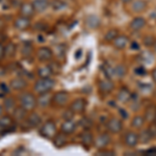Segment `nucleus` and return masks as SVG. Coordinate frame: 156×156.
Instances as JSON below:
<instances>
[{
    "label": "nucleus",
    "mask_w": 156,
    "mask_h": 156,
    "mask_svg": "<svg viewBox=\"0 0 156 156\" xmlns=\"http://www.w3.org/2000/svg\"><path fill=\"white\" fill-rule=\"evenodd\" d=\"M55 81L52 78H41L37 80L34 84V90L37 94H44V93H49L50 90L54 87Z\"/></svg>",
    "instance_id": "nucleus-1"
},
{
    "label": "nucleus",
    "mask_w": 156,
    "mask_h": 156,
    "mask_svg": "<svg viewBox=\"0 0 156 156\" xmlns=\"http://www.w3.org/2000/svg\"><path fill=\"white\" fill-rule=\"evenodd\" d=\"M37 105V98L31 93H24L20 96V106L23 107L25 110H34Z\"/></svg>",
    "instance_id": "nucleus-2"
},
{
    "label": "nucleus",
    "mask_w": 156,
    "mask_h": 156,
    "mask_svg": "<svg viewBox=\"0 0 156 156\" xmlns=\"http://www.w3.org/2000/svg\"><path fill=\"white\" fill-rule=\"evenodd\" d=\"M56 134V126L52 121H48L41 127L40 135L45 138H53Z\"/></svg>",
    "instance_id": "nucleus-3"
},
{
    "label": "nucleus",
    "mask_w": 156,
    "mask_h": 156,
    "mask_svg": "<svg viewBox=\"0 0 156 156\" xmlns=\"http://www.w3.org/2000/svg\"><path fill=\"white\" fill-rule=\"evenodd\" d=\"M23 122L26 124V126L28 128H37L42 123V118L37 112H32L29 115H27L26 119Z\"/></svg>",
    "instance_id": "nucleus-4"
},
{
    "label": "nucleus",
    "mask_w": 156,
    "mask_h": 156,
    "mask_svg": "<svg viewBox=\"0 0 156 156\" xmlns=\"http://www.w3.org/2000/svg\"><path fill=\"white\" fill-rule=\"evenodd\" d=\"M87 100L82 99V98H79V99H76L75 101L72 102L71 104V109L74 114H81V112H84L85 107H87Z\"/></svg>",
    "instance_id": "nucleus-5"
},
{
    "label": "nucleus",
    "mask_w": 156,
    "mask_h": 156,
    "mask_svg": "<svg viewBox=\"0 0 156 156\" xmlns=\"http://www.w3.org/2000/svg\"><path fill=\"white\" fill-rule=\"evenodd\" d=\"M107 129L112 133H119L123 129V124L117 118H112L109 121H107Z\"/></svg>",
    "instance_id": "nucleus-6"
},
{
    "label": "nucleus",
    "mask_w": 156,
    "mask_h": 156,
    "mask_svg": "<svg viewBox=\"0 0 156 156\" xmlns=\"http://www.w3.org/2000/svg\"><path fill=\"white\" fill-rule=\"evenodd\" d=\"M110 143V136L108 133H102L95 140L94 144L98 149H103Z\"/></svg>",
    "instance_id": "nucleus-7"
},
{
    "label": "nucleus",
    "mask_w": 156,
    "mask_h": 156,
    "mask_svg": "<svg viewBox=\"0 0 156 156\" xmlns=\"http://www.w3.org/2000/svg\"><path fill=\"white\" fill-rule=\"evenodd\" d=\"M15 27H16L17 29L21 30V31H24V30L28 29L29 26H30V20L29 18H26V17H19V18H17L15 20Z\"/></svg>",
    "instance_id": "nucleus-8"
},
{
    "label": "nucleus",
    "mask_w": 156,
    "mask_h": 156,
    "mask_svg": "<svg viewBox=\"0 0 156 156\" xmlns=\"http://www.w3.org/2000/svg\"><path fill=\"white\" fill-rule=\"evenodd\" d=\"M37 55V58L41 60V62H49V60H51L52 56H53V53H52V51L48 47H43V48L39 49Z\"/></svg>",
    "instance_id": "nucleus-9"
},
{
    "label": "nucleus",
    "mask_w": 156,
    "mask_h": 156,
    "mask_svg": "<svg viewBox=\"0 0 156 156\" xmlns=\"http://www.w3.org/2000/svg\"><path fill=\"white\" fill-rule=\"evenodd\" d=\"M124 142L128 147H135L138 144V135L135 132L128 131L124 136Z\"/></svg>",
    "instance_id": "nucleus-10"
},
{
    "label": "nucleus",
    "mask_w": 156,
    "mask_h": 156,
    "mask_svg": "<svg viewBox=\"0 0 156 156\" xmlns=\"http://www.w3.org/2000/svg\"><path fill=\"white\" fill-rule=\"evenodd\" d=\"M76 129V123L73 120H65V122L62 123V127H60V130L62 132L66 133V134H72L73 132Z\"/></svg>",
    "instance_id": "nucleus-11"
},
{
    "label": "nucleus",
    "mask_w": 156,
    "mask_h": 156,
    "mask_svg": "<svg viewBox=\"0 0 156 156\" xmlns=\"http://www.w3.org/2000/svg\"><path fill=\"white\" fill-rule=\"evenodd\" d=\"M68 98H69V94L67 92H58L52 97V100H53L54 104L62 106V105L66 104V102L68 101Z\"/></svg>",
    "instance_id": "nucleus-12"
},
{
    "label": "nucleus",
    "mask_w": 156,
    "mask_h": 156,
    "mask_svg": "<svg viewBox=\"0 0 156 156\" xmlns=\"http://www.w3.org/2000/svg\"><path fill=\"white\" fill-rule=\"evenodd\" d=\"M34 12H36V11H34L32 4L28 3V2L23 3L21 5V9H20V14H21V16L26 17V18H30V17H32L34 15Z\"/></svg>",
    "instance_id": "nucleus-13"
},
{
    "label": "nucleus",
    "mask_w": 156,
    "mask_h": 156,
    "mask_svg": "<svg viewBox=\"0 0 156 156\" xmlns=\"http://www.w3.org/2000/svg\"><path fill=\"white\" fill-rule=\"evenodd\" d=\"M146 25V20L142 17H136L131 21L130 23V28H131L133 31H138L142 28H144Z\"/></svg>",
    "instance_id": "nucleus-14"
},
{
    "label": "nucleus",
    "mask_w": 156,
    "mask_h": 156,
    "mask_svg": "<svg viewBox=\"0 0 156 156\" xmlns=\"http://www.w3.org/2000/svg\"><path fill=\"white\" fill-rule=\"evenodd\" d=\"M99 89H100V90H101L102 93H104V94H107V93H110L112 90L115 89V84H114V82H112V80L105 79V80H102V81H100Z\"/></svg>",
    "instance_id": "nucleus-15"
},
{
    "label": "nucleus",
    "mask_w": 156,
    "mask_h": 156,
    "mask_svg": "<svg viewBox=\"0 0 156 156\" xmlns=\"http://www.w3.org/2000/svg\"><path fill=\"white\" fill-rule=\"evenodd\" d=\"M80 140H81L82 145H84L85 147H90L94 143V136L89 130H85L80 134Z\"/></svg>",
    "instance_id": "nucleus-16"
},
{
    "label": "nucleus",
    "mask_w": 156,
    "mask_h": 156,
    "mask_svg": "<svg viewBox=\"0 0 156 156\" xmlns=\"http://www.w3.org/2000/svg\"><path fill=\"white\" fill-rule=\"evenodd\" d=\"M37 105L40 107H47L51 102V96L49 95V93H44V94H40V97L37 99Z\"/></svg>",
    "instance_id": "nucleus-17"
},
{
    "label": "nucleus",
    "mask_w": 156,
    "mask_h": 156,
    "mask_svg": "<svg viewBox=\"0 0 156 156\" xmlns=\"http://www.w3.org/2000/svg\"><path fill=\"white\" fill-rule=\"evenodd\" d=\"M53 144L56 148H62L67 144V134L64 132H60L58 134H55Z\"/></svg>",
    "instance_id": "nucleus-18"
},
{
    "label": "nucleus",
    "mask_w": 156,
    "mask_h": 156,
    "mask_svg": "<svg viewBox=\"0 0 156 156\" xmlns=\"http://www.w3.org/2000/svg\"><path fill=\"white\" fill-rule=\"evenodd\" d=\"M27 85L26 81L25 79L21 77H18V78H15L11 81V87L12 90H23L25 87Z\"/></svg>",
    "instance_id": "nucleus-19"
},
{
    "label": "nucleus",
    "mask_w": 156,
    "mask_h": 156,
    "mask_svg": "<svg viewBox=\"0 0 156 156\" xmlns=\"http://www.w3.org/2000/svg\"><path fill=\"white\" fill-rule=\"evenodd\" d=\"M128 42H129L128 37H126V36H118L114 40V45H115V48H118V49H124L125 47L127 46Z\"/></svg>",
    "instance_id": "nucleus-20"
},
{
    "label": "nucleus",
    "mask_w": 156,
    "mask_h": 156,
    "mask_svg": "<svg viewBox=\"0 0 156 156\" xmlns=\"http://www.w3.org/2000/svg\"><path fill=\"white\" fill-rule=\"evenodd\" d=\"M31 4H32V6H34V11L37 12H44L45 9L49 6V2L47 1V0H34Z\"/></svg>",
    "instance_id": "nucleus-21"
},
{
    "label": "nucleus",
    "mask_w": 156,
    "mask_h": 156,
    "mask_svg": "<svg viewBox=\"0 0 156 156\" xmlns=\"http://www.w3.org/2000/svg\"><path fill=\"white\" fill-rule=\"evenodd\" d=\"M146 9H147V2L145 0H135L131 5V9L135 12H144Z\"/></svg>",
    "instance_id": "nucleus-22"
},
{
    "label": "nucleus",
    "mask_w": 156,
    "mask_h": 156,
    "mask_svg": "<svg viewBox=\"0 0 156 156\" xmlns=\"http://www.w3.org/2000/svg\"><path fill=\"white\" fill-rule=\"evenodd\" d=\"M153 138V134L151 132L150 129H145L143 130L142 133L138 135V142H142L143 144H147Z\"/></svg>",
    "instance_id": "nucleus-23"
},
{
    "label": "nucleus",
    "mask_w": 156,
    "mask_h": 156,
    "mask_svg": "<svg viewBox=\"0 0 156 156\" xmlns=\"http://www.w3.org/2000/svg\"><path fill=\"white\" fill-rule=\"evenodd\" d=\"M26 112L23 107H18V108H15L14 110V117H15V120L16 121H19V122H23V121L26 119Z\"/></svg>",
    "instance_id": "nucleus-24"
},
{
    "label": "nucleus",
    "mask_w": 156,
    "mask_h": 156,
    "mask_svg": "<svg viewBox=\"0 0 156 156\" xmlns=\"http://www.w3.org/2000/svg\"><path fill=\"white\" fill-rule=\"evenodd\" d=\"M3 107H4V109H5L6 112H14L15 108L17 107L16 101H15L14 98H12V97L6 98V99L4 100V102H3Z\"/></svg>",
    "instance_id": "nucleus-25"
},
{
    "label": "nucleus",
    "mask_w": 156,
    "mask_h": 156,
    "mask_svg": "<svg viewBox=\"0 0 156 156\" xmlns=\"http://www.w3.org/2000/svg\"><path fill=\"white\" fill-rule=\"evenodd\" d=\"M0 125H1V127L3 128L4 130L9 129V128L12 127L14 121H12V118L9 117V115H1V117H0Z\"/></svg>",
    "instance_id": "nucleus-26"
},
{
    "label": "nucleus",
    "mask_w": 156,
    "mask_h": 156,
    "mask_svg": "<svg viewBox=\"0 0 156 156\" xmlns=\"http://www.w3.org/2000/svg\"><path fill=\"white\" fill-rule=\"evenodd\" d=\"M130 98H131V94H130L129 90H128L126 87H122L119 92V94H118V100L124 103V102H127Z\"/></svg>",
    "instance_id": "nucleus-27"
},
{
    "label": "nucleus",
    "mask_w": 156,
    "mask_h": 156,
    "mask_svg": "<svg viewBox=\"0 0 156 156\" xmlns=\"http://www.w3.org/2000/svg\"><path fill=\"white\" fill-rule=\"evenodd\" d=\"M52 74H53V72H52V69L50 66L42 67L37 70V75H39L40 78H48L51 76Z\"/></svg>",
    "instance_id": "nucleus-28"
},
{
    "label": "nucleus",
    "mask_w": 156,
    "mask_h": 156,
    "mask_svg": "<svg viewBox=\"0 0 156 156\" xmlns=\"http://www.w3.org/2000/svg\"><path fill=\"white\" fill-rule=\"evenodd\" d=\"M146 120L150 121V122H153L156 118V107L155 106H150L148 107V109L146 110V114H145Z\"/></svg>",
    "instance_id": "nucleus-29"
},
{
    "label": "nucleus",
    "mask_w": 156,
    "mask_h": 156,
    "mask_svg": "<svg viewBox=\"0 0 156 156\" xmlns=\"http://www.w3.org/2000/svg\"><path fill=\"white\" fill-rule=\"evenodd\" d=\"M140 62H145V64H150L154 60V56L151 52H143L142 54L140 55Z\"/></svg>",
    "instance_id": "nucleus-30"
},
{
    "label": "nucleus",
    "mask_w": 156,
    "mask_h": 156,
    "mask_svg": "<svg viewBox=\"0 0 156 156\" xmlns=\"http://www.w3.org/2000/svg\"><path fill=\"white\" fill-rule=\"evenodd\" d=\"M145 123V118L142 115H136V117L133 118L132 122H131V126L134 128H140L144 125Z\"/></svg>",
    "instance_id": "nucleus-31"
},
{
    "label": "nucleus",
    "mask_w": 156,
    "mask_h": 156,
    "mask_svg": "<svg viewBox=\"0 0 156 156\" xmlns=\"http://www.w3.org/2000/svg\"><path fill=\"white\" fill-rule=\"evenodd\" d=\"M87 23L90 28H96L100 25V20L96 16H90L87 20Z\"/></svg>",
    "instance_id": "nucleus-32"
},
{
    "label": "nucleus",
    "mask_w": 156,
    "mask_h": 156,
    "mask_svg": "<svg viewBox=\"0 0 156 156\" xmlns=\"http://www.w3.org/2000/svg\"><path fill=\"white\" fill-rule=\"evenodd\" d=\"M115 75H117L118 77H123L126 75L127 73V68L124 66V65H118L115 67V69L114 70Z\"/></svg>",
    "instance_id": "nucleus-33"
},
{
    "label": "nucleus",
    "mask_w": 156,
    "mask_h": 156,
    "mask_svg": "<svg viewBox=\"0 0 156 156\" xmlns=\"http://www.w3.org/2000/svg\"><path fill=\"white\" fill-rule=\"evenodd\" d=\"M4 52H5V55H7V56H14L15 52H16V46H15V44L9 43L4 47Z\"/></svg>",
    "instance_id": "nucleus-34"
},
{
    "label": "nucleus",
    "mask_w": 156,
    "mask_h": 156,
    "mask_svg": "<svg viewBox=\"0 0 156 156\" xmlns=\"http://www.w3.org/2000/svg\"><path fill=\"white\" fill-rule=\"evenodd\" d=\"M79 124H80V126H81V127H83V129L89 130L90 128L93 126V121L90 119H89L87 117H84L83 119L80 120Z\"/></svg>",
    "instance_id": "nucleus-35"
},
{
    "label": "nucleus",
    "mask_w": 156,
    "mask_h": 156,
    "mask_svg": "<svg viewBox=\"0 0 156 156\" xmlns=\"http://www.w3.org/2000/svg\"><path fill=\"white\" fill-rule=\"evenodd\" d=\"M118 36H119L118 29H110V30H108V32L105 34V40H106V41H114Z\"/></svg>",
    "instance_id": "nucleus-36"
},
{
    "label": "nucleus",
    "mask_w": 156,
    "mask_h": 156,
    "mask_svg": "<svg viewBox=\"0 0 156 156\" xmlns=\"http://www.w3.org/2000/svg\"><path fill=\"white\" fill-rule=\"evenodd\" d=\"M51 5L55 11H60V9H64L67 6V4L65 2H62V0H54Z\"/></svg>",
    "instance_id": "nucleus-37"
},
{
    "label": "nucleus",
    "mask_w": 156,
    "mask_h": 156,
    "mask_svg": "<svg viewBox=\"0 0 156 156\" xmlns=\"http://www.w3.org/2000/svg\"><path fill=\"white\" fill-rule=\"evenodd\" d=\"M154 42H155V39L153 37H151V36L145 37V39H144V44H145V46H147V47L153 46Z\"/></svg>",
    "instance_id": "nucleus-38"
},
{
    "label": "nucleus",
    "mask_w": 156,
    "mask_h": 156,
    "mask_svg": "<svg viewBox=\"0 0 156 156\" xmlns=\"http://www.w3.org/2000/svg\"><path fill=\"white\" fill-rule=\"evenodd\" d=\"M73 117H74V112H72L71 108L66 110V112H64V114H62V118H64L65 120H72Z\"/></svg>",
    "instance_id": "nucleus-39"
},
{
    "label": "nucleus",
    "mask_w": 156,
    "mask_h": 156,
    "mask_svg": "<svg viewBox=\"0 0 156 156\" xmlns=\"http://www.w3.org/2000/svg\"><path fill=\"white\" fill-rule=\"evenodd\" d=\"M134 72H135V74H136V75H140V76H145V75L147 74V72H146L145 68H144V67H142V66L135 68Z\"/></svg>",
    "instance_id": "nucleus-40"
},
{
    "label": "nucleus",
    "mask_w": 156,
    "mask_h": 156,
    "mask_svg": "<svg viewBox=\"0 0 156 156\" xmlns=\"http://www.w3.org/2000/svg\"><path fill=\"white\" fill-rule=\"evenodd\" d=\"M22 53H23L24 56H29L31 54V47L27 46V45H24L23 49H22Z\"/></svg>",
    "instance_id": "nucleus-41"
},
{
    "label": "nucleus",
    "mask_w": 156,
    "mask_h": 156,
    "mask_svg": "<svg viewBox=\"0 0 156 156\" xmlns=\"http://www.w3.org/2000/svg\"><path fill=\"white\" fill-rule=\"evenodd\" d=\"M145 155H151V156H156V147H153L151 149L146 150L144 152Z\"/></svg>",
    "instance_id": "nucleus-42"
},
{
    "label": "nucleus",
    "mask_w": 156,
    "mask_h": 156,
    "mask_svg": "<svg viewBox=\"0 0 156 156\" xmlns=\"http://www.w3.org/2000/svg\"><path fill=\"white\" fill-rule=\"evenodd\" d=\"M0 90H1L3 94H7L9 92V87H7L6 83H0Z\"/></svg>",
    "instance_id": "nucleus-43"
},
{
    "label": "nucleus",
    "mask_w": 156,
    "mask_h": 156,
    "mask_svg": "<svg viewBox=\"0 0 156 156\" xmlns=\"http://www.w3.org/2000/svg\"><path fill=\"white\" fill-rule=\"evenodd\" d=\"M97 155H115V152L114 151L104 150V151H99V152H97Z\"/></svg>",
    "instance_id": "nucleus-44"
},
{
    "label": "nucleus",
    "mask_w": 156,
    "mask_h": 156,
    "mask_svg": "<svg viewBox=\"0 0 156 156\" xmlns=\"http://www.w3.org/2000/svg\"><path fill=\"white\" fill-rule=\"evenodd\" d=\"M4 55H5V52H4V46L2 44H0V60L3 58Z\"/></svg>",
    "instance_id": "nucleus-45"
},
{
    "label": "nucleus",
    "mask_w": 156,
    "mask_h": 156,
    "mask_svg": "<svg viewBox=\"0 0 156 156\" xmlns=\"http://www.w3.org/2000/svg\"><path fill=\"white\" fill-rule=\"evenodd\" d=\"M120 114H121V115H122V117H123V119H127V118H128V114H127L126 110H124V109H120Z\"/></svg>",
    "instance_id": "nucleus-46"
},
{
    "label": "nucleus",
    "mask_w": 156,
    "mask_h": 156,
    "mask_svg": "<svg viewBox=\"0 0 156 156\" xmlns=\"http://www.w3.org/2000/svg\"><path fill=\"white\" fill-rule=\"evenodd\" d=\"M5 74H6V70L4 69V68L2 67V66H0V78L3 77Z\"/></svg>",
    "instance_id": "nucleus-47"
},
{
    "label": "nucleus",
    "mask_w": 156,
    "mask_h": 156,
    "mask_svg": "<svg viewBox=\"0 0 156 156\" xmlns=\"http://www.w3.org/2000/svg\"><path fill=\"white\" fill-rule=\"evenodd\" d=\"M131 49H133V50H140V45H138L136 42H133L132 44H131Z\"/></svg>",
    "instance_id": "nucleus-48"
},
{
    "label": "nucleus",
    "mask_w": 156,
    "mask_h": 156,
    "mask_svg": "<svg viewBox=\"0 0 156 156\" xmlns=\"http://www.w3.org/2000/svg\"><path fill=\"white\" fill-rule=\"evenodd\" d=\"M152 78H153V80L156 82V68L152 71Z\"/></svg>",
    "instance_id": "nucleus-49"
},
{
    "label": "nucleus",
    "mask_w": 156,
    "mask_h": 156,
    "mask_svg": "<svg viewBox=\"0 0 156 156\" xmlns=\"http://www.w3.org/2000/svg\"><path fill=\"white\" fill-rule=\"evenodd\" d=\"M80 52H81V51H80V50H79V51H78V52H77V55H76V58H79V57H80Z\"/></svg>",
    "instance_id": "nucleus-50"
},
{
    "label": "nucleus",
    "mask_w": 156,
    "mask_h": 156,
    "mask_svg": "<svg viewBox=\"0 0 156 156\" xmlns=\"http://www.w3.org/2000/svg\"><path fill=\"white\" fill-rule=\"evenodd\" d=\"M2 112H3V109H2V106L0 105V117L2 115Z\"/></svg>",
    "instance_id": "nucleus-51"
},
{
    "label": "nucleus",
    "mask_w": 156,
    "mask_h": 156,
    "mask_svg": "<svg viewBox=\"0 0 156 156\" xmlns=\"http://www.w3.org/2000/svg\"><path fill=\"white\" fill-rule=\"evenodd\" d=\"M124 3H128V2H130V1H132V0H122Z\"/></svg>",
    "instance_id": "nucleus-52"
},
{
    "label": "nucleus",
    "mask_w": 156,
    "mask_h": 156,
    "mask_svg": "<svg viewBox=\"0 0 156 156\" xmlns=\"http://www.w3.org/2000/svg\"><path fill=\"white\" fill-rule=\"evenodd\" d=\"M3 130H4V129H3V128L1 127V125H0V133H1L2 131H3Z\"/></svg>",
    "instance_id": "nucleus-53"
},
{
    "label": "nucleus",
    "mask_w": 156,
    "mask_h": 156,
    "mask_svg": "<svg viewBox=\"0 0 156 156\" xmlns=\"http://www.w3.org/2000/svg\"><path fill=\"white\" fill-rule=\"evenodd\" d=\"M153 46H154V48L156 50V40H155V42H154V44H153Z\"/></svg>",
    "instance_id": "nucleus-54"
}]
</instances>
